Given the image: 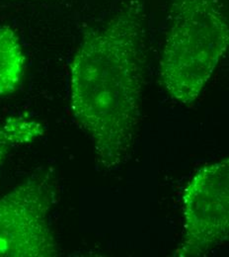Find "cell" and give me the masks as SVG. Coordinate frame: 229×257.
<instances>
[{"instance_id":"6da1fadb","label":"cell","mask_w":229,"mask_h":257,"mask_svg":"<svg viewBox=\"0 0 229 257\" xmlns=\"http://www.w3.org/2000/svg\"><path fill=\"white\" fill-rule=\"evenodd\" d=\"M145 15L131 0L103 26L87 33L70 64L72 116L88 136L106 171L131 160L145 84Z\"/></svg>"},{"instance_id":"7a4b0ae2","label":"cell","mask_w":229,"mask_h":257,"mask_svg":"<svg viewBox=\"0 0 229 257\" xmlns=\"http://www.w3.org/2000/svg\"><path fill=\"white\" fill-rule=\"evenodd\" d=\"M159 64L164 88L175 101L195 102L225 54L228 20L222 0H175Z\"/></svg>"},{"instance_id":"3957f363","label":"cell","mask_w":229,"mask_h":257,"mask_svg":"<svg viewBox=\"0 0 229 257\" xmlns=\"http://www.w3.org/2000/svg\"><path fill=\"white\" fill-rule=\"evenodd\" d=\"M58 194L55 174L43 171L0 198V257L62 255L50 221Z\"/></svg>"},{"instance_id":"277c9868","label":"cell","mask_w":229,"mask_h":257,"mask_svg":"<svg viewBox=\"0 0 229 257\" xmlns=\"http://www.w3.org/2000/svg\"><path fill=\"white\" fill-rule=\"evenodd\" d=\"M184 231L175 256L205 255L229 233V160L199 168L182 196Z\"/></svg>"},{"instance_id":"5b68a950","label":"cell","mask_w":229,"mask_h":257,"mask_svg":"<svg viewBox=\"0 0 229 257\" xmlns=\"http://www.w3.org/2000/svg\"><path fill=\"white\" fill-rule=\"evenodd\" d=\"M24 69L25 56L18 35L9 26H0V96L18 89Z\"/></svg>"},{"instance_id":"8992f818","label":"cell","mask_w":229,"mask_h":257,"mask_svg":"<svg viewBox=\"0 0 229 257\" xmlns=\"http://www.w3.org/2000/svg\"><path fill=\"white\" fill-rule=\"evenodd\" d=\"M45 134V128L38 121L15 116L0 123V163L7 154L15 149L33 143Z\"/></svg>"}]
</instances>
